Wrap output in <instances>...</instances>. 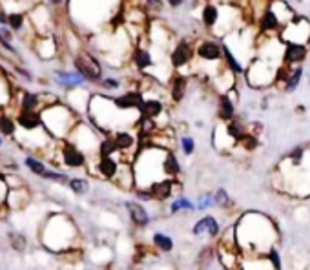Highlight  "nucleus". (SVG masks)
Listing matches in <instances>:
<instances>
[{
	"mask_svg": "<svg viewBox=\"0 0 310 270\" xmlns=\"http://www.w3.org/2000/svg\"><path fill=\"white\" fill-rule=\"evenodd\" d=\"M195 210V203H192L188 197L179 195L175 197L170 205V214H179V212H193Z\"/></svg>",
	"mask_w": 310,
	"mask_h": 270,
	"instance_id": "393cba45",
	"label": "nucleus"
},
{
	"mask_svg": "<svg viewBox=\"0 0 310 270\" xmlns=\"http://www.w3.org/2000/svg\"><path fill=\"white\" fill-rule=\"evenodd\" d=\"M235 227L237 245L243 257L248 256H265L269 250L276 249L279 239L274 221L259 212H247L239 217Z\"/></svg>",
	"mask_w": 310,
	"mask_h": 270,
	"instance_id": "f257e3e1",
	"label": "nucleus"
},
{
	"mask_svg": "<svg viewBox=\"0 0 310 270\" xmlns=\"http://www.w3.org/2000/svg\"><path fill=\"white\" fill-rule=\"evenodd\" d=\"M152 245L159 252H172L173 250V239L168 234H163V232H155L152 236Z\"/></svg>",
	"mask_w": 310,
	"mask_h": 270,
	"instance_id": "b1692460",
	"label": "nucleus"
},
{
	"mask_svg": "<svg viewBox=\"0 0 310 270\" xmlns=\"http://www.w3.org/2000/svg\"><path fill=\"white\" fill-rule=\"evenodd\" d=\"M165 103L161 101V99H155V97H145V103L141 106V110L139 113L143 115V117H148V119H159L163 113H165Z\"/></svg>",
	"mask_w": 310,
	"mask_h": 270,
	"instance_id": "a211bd4d",
	"label": "nucleus"
},
{
	"mask_svg": "<svg viewBox=\"0 0 310 270\" xmlns=\"http://www.w3.org/2000/svg\"><path fill=\"white\" fill-rule=\"evenodd\" d=\"M49 4H51V6H61L62 0H49Z\"/></svg>",
	"mask_w": 310,
	"mask_h": 270,
	"instance_id": "37998d69",
	"label": "nucleus"
},
{
	"mask_svg": "<svg viewBox=\"0 0 310 270\" xmlns=\"http://www.w3.org/2000/svg\"><path fill=\"white\" fill-rule=\"evenodd\" d=\"M150 190L153 194V201H166L175 194V190L181 192V185H177V179H161L153 183Z\"/></svg>",
	"mask_w": 310,
	"mask_h": 270,
	"instance_id": "9b49d317",
	"label": "nucleus"
},
{
	"mask_svg": "<svg viewBox=\"0 0 310 270\" xmlns=\"http://www.w3.org/2000/svg\"><path fill=\"white\" fill-rule=\"evenodd\" d=\"M307 57H309V46L289 42V44H285V49H283L281 64L290 66V68H297L307 61Z\"/></svg>",
	"mask_w": 310,
	"mask_h": 270,
	"instance_id": "0eeeda50",
	"label": "nucleus"
},
{
	"mask_svg": "<svg viewBox=\"0 0 310 270\" xmlns=\"http://www.w3.org/2000/svg\"><path fill=\"white\" fill-rule=\"evenodd\" d=\"M257 29H259V33L265 35V37H279V33H281V22H279V19L276 17V13L270 9V7H267L265 11H263L259 17H257Z\"/></svg>",
	"mask_w": 310,
	"mask_h": 270,
	"instance_id": "6e6552de",
	"label": "nucleus"
},
{
	"mask_svg": "<svg viewBox=\"0 0 310 270\" xmlns=\"http://www.w3.org/2000/svg\"><path fill=\"white\" fill-rule=\"evenodd\" d=\"M0 133L4 135H13L15 133V121L7 115H0Z\"/></svg>",
	"mask_w": 310,
	"mask_h": 270,
	"instance_id": "473e14b6",
	"label": "nucleus"
},
{
	"mask_svg": "<svg viewBox=\"0 0 310 270\" xmlns=\"http://www.w3.org/2000/svg\"><path fill=\"white\" fill-rule=\"evenodd\" d=\"M214 195H215V207L223 208V210H230V208L234 207V199L230 197V194H228L225 188L215 190Z\"/></svg>",
	"mask_w": 310,
	"mask_h": 270,
	"instance_id": "cd10ccee",
	"label": "nucleus"
},
{
	"mask_svg": "<svg viewBox=\"0 0 310 270\" xmlns=\"http://www.w3.org/2000/svg\"><path fill=\"white\" fill-rule=\"evenodd\" d=\"M193 57H195V42L188 41V39H181L173 44L168 59H170V66L173 69H183L192 64Z\"/></svg>",
	"mask_w": 310,
	"mask_h": 270,
	"instance_id": "20e7f679",
	"label": "nucleus"
},
{
	"mask_svg": "<svg viewBox=\"0 0 310 270\" xmlns=\"http://www.w3.org/2000/svg\"><path fill=\"white\" fill-rule=\"evenodd\" d=\"M215 207V195L212 192H205L199 195V199L195 201V210H207V208Z\"/></svg>",
	"mask_w": 310,
	"mask_h": 270,
	"instance_id": "c85d7f7f",
	"label": "nucleus"
},
{
	"mask_svg": "<svg viewBox=\"0 0 310 270\" xmlns=\"http://www.w3.org/2000/svg\"><path fill=\"white\" fill-rule=\"evenodd\" d=\"M39 104H41V95H39V93H29V91H26V93L22 95V101H21L22 111H37Z\"/></svg>",
	"mask_w": 310,
	"mask_h": 270,
	"instance_id": "bb28decb",
	"label": "nucleus"
},
{
	"mask_svg": "<svg viewBox=\"0 0 310 270\" xmlns=\"http://www.w3.org/2000/svg\"><path fill=\"white\" fill-rule=\"evenodd\" d=\"M143 4L148 11H161L165 6V0H143Z\"/></svg>",
	"mask_w": 310,
	"mask_h": 270,
	"instance_id": "58836bf2",
	"label": "nucleus"
},
{
	"mask_svg": "<svg viewBox=\"0 0 310 270\" xmlns=\"http://www.w3.org/2000/svg\"><path fill=\"white\" fill-rule=\"evenodd\" d=\"M301 79H303V68H301V66L292 68L289 79H287V83H285V86H283V91H287V93L296 91L297 86H299V83H301Z\"/></svg>",
	"mask_w": 310,
	"mask_h": 270,
	"instance_id": "a878e982",
	"label": "nucleus"
},
{
	"mask_svg": "<svg viewBox=\"0 0 310 270\" xmlns=\"http://www.w3.org/2000/svg\"><path fill=\"white\" fill-rule=\"evenodd\" d=\"M17 123H19L24 130L33 132L39 126H42V115L39 111H21L19 117H17Z\"/></svg>",
	"mask_w": 310,
	"mask_h": 270,
	"instance_id": "412c9836",
	"label": "nucleus"
},
{
	"mask_svg": "<svg viewBox=\"0 0 310 270\" xmlns=\"http://www.w3.org/2000/svg\"><path fill=\"white\" fill-rule=\"evenodd\" d=\"M2 177H4V175H2V173H0V179H2Z\"/></svg>",
	"mask_w": 310,
	"mask_h": 270,
	"instance_id": "a18cd8bd",
	"label": "nucleus"
},
{
	"mask_svg": "<svg viewBox=\"0 0 310 270\" xmlns=\"http://www.w3.org/2000/svg\"><path fill=\"white\" fill-rule=\"evenodd\" d=\"M179 145H181V150H183L185 155H192V153L195 152V139L190 137V135H183L179 141Z\"/></svg>",
	"mask_w": 310,
	"mask_h": 270,
	"instance_id": "f704fd0d",
	"label": "nucleus"
},
{
	"mask_svg": "<svg viewBox=\"0 0 310 270\" xmlns=\"http://www.w3.org/2000/svg\"><path fill=\"white\" fill-rule=\"evenodd\" d=\"M126 210H128V214H130V219L131 223L139 227V228H145L150 225V215L146 212V208L141 205V203H126Z\"/></svg>",
	"mask_w": 310,
	"mask_h": 270,
	"instance_id": "f3484780",
	"label": "nucleus"
},
{
	"mask_svg": "<svg viewBox=\"0 0 310 270\" xmlns=\"http://www.w3.org/2000/svg\"><path fill=\"white\" fill-rule=\"evenodd\" d=\"M0 24H2V26H6L7 24V15L4 13L2 9H0Z\"/></svg>",
	"mask_w": 310,
	"mask_h": 270,
	"instance_id": "79ce46f5",
	"label": "nucleus"
},
{
	"mask_svg": "<svg viewBox=\"0 0 310 270\" xmlns=\"http://www.w3.org/2000/svg\"><path fill=\"white\" fill-rule=\"evenodd\" d=\"M195 57L203 62H219L223 61V42L214 39H201L195 44Z\"/></svg>",
	"mask_w": 310,
	"mask_h": 270,
	"instance_id": "423d86ee",
	"label": "nucleus"
},
{
	"mask_svg": "<svg viewBox=\"0 0 310 270\" xmlns=\"http://www.w3.org/2000/svg\"><path fill=\"white\" fill-rule=\"evenodd\" d=\"M217 117L225 125L235 119V104L227 93H219V97H217Z\"/></svg>",
	"mask_w": 310,
	"mask_h": 270,
	"instance_id": "dca6fc26",
	"label": "nucleus"
},
{
	"mask_svg": "<svg viewBox=\"0 0 310 270\" xmlns=\"http://www.w3.org/2000/svg\"><path fill=\"white\" fill-rule=\"evenodd\" d=\"M101 86H103L104 90H117V88H121V81H119V79L106 77V79L101 81Z\"/></svg>",
	"mask_w": 310,
	"mask_h": 270,
	"instance_id": "4c0bfd02",
	"label": "nucleus"
},
{
	"mask_svg": "<svg viewBox=\"0 0 310 270\" xmlns=\"http://www.w3.org/2000/svg\"><path fill=\"white\" fill-rule=\"evenodd\" d=\"M225 128H227V133L230 135V139L234 141L235 145H239L243 141V137L248 133V125H245L241 119H237V117H235L234 121L227 123Z\"/></svg>",
	"mask_w": 310,
	"mask_h": 270,
	"instance_id": "4be33fe9",
	"label": "nucleus"
},
{
	"mask_svg": "<svg viewBox=\"0 0 310 270\" xmlns=\"http://www.w3.org/2000/svg\"><path fill=\"white\" fill-rule=\"evenodd\" d=\"M130 61L137 71H146V69L153 68V64H155L152 51L145 46H141V44H135V48L131 49Z\"/></svg>",
	"mask_w": 310,
	"mask_h": 270,
	"instance_id": "f8f14e48",
	"label": "nucleus"
},
{
	"mask_svg": "<svg viewBox=\"0 0 310 270\" xmlns=\"http://www.w3.org/2000/svg\"><path fill=\"white\" fill-rule=\"evenodd\" d=\"M219 232H221L219 221L215 219L214 215H203L192 228V234L195 237H210V239L219 237Z\"/></svg>",
	"mask_w": 310,
	"mask_h": 270,
	"instance_id": "9d476101",
	"label": "nucleus"
},
{
	"mask_svg": "<svg viewBox=\"0 0 310 270\" xmlns=\"http://www.w3.org/2000/svg\"><path fill=\"white\" fill-rule=\"evenodd\" d=\"M73 66H75V69L86 81H90V83H101V81H103V68H101V62H99L91 53H86V51L79 53V55L73 59Z\"/></svg>",
	"mask_w": 310,
	"mask_h": 270,
	"instance_id": "39448f33",
	"label": "nucleus"
},
{
	"mask_svg": "<svg viewBox=\"0 0 310 270\" xmlns=\"http://www.w3.org/2000/svg\"><path fill=\"white\" fill-rule=\"evenodd\" d=\"M57 79L66 88H77L86 81L79 71H57Z\"/></svg>",
	"mask_w": 310,
	"mask_h": 270,
	"instance_id": "5701e85b",
	"label": "nucleus"
},
{
	"mask_svg": "<svg viewBox=\"0 0 310 270\" xmlns=\"http://www.w3.org/2000/svg\"><path fill=\"white\" fill-rule=\"evenodd\" d=\"M168 4H170V7H173V9H177V7H181L183 4H185L186 0H166Z\"/></svg>",
	"mask_w": 310,
	"mask_h": 270,
	"instance_id": "a19ab883",
	"label": "nucleus"
},
{
	"mask_svg": "<svg viewBox=\"0 0 310 270\" xmlns=\"http://www.w3.org/2000/svg\"><path fill=\"white\" fill-rule=\"evenodd\" d=\"M163 172H165L166 179H177V175L181 173V165L177 155L173 153V150H168L163 161Z\"/></svg>",
	"mask_w": 310,
	"mask_h": 270,
	"instance_id": "aec40b11",
	"label": "nucleus"
},
{
	"mask_svg": "<svg viewBox=\"0 0 310 270\" xmlns=\"http://www.w3.org/2000/svg\"><path fill=\"white\" fill-rule=\"evenodd\" d=\"M221 9L214 2H205V6L201 7V24L205 29H214L219 24Z\"/></svg>",
	"mask_w": 310,
	"mask_h": 270,
	"instance_id": "4468645a",
	"label": "nucleus"
},
{
	"mask_svg": "<svg viewBox=\"0 0 310 270\" xmlns=\"http://www.w3.org/2000/svg\"><path fill=\"white\" fill-rule=\"evenodd\" d=\"M133 192H135L139 201H145V203L153 201V194H152V190H150V188H135Z\"/></svg>",
	"mask_w": 310,
	"mask_h": 270,
	"instance_id": "e433bc0d",
	"label": "nucleus"
},
{
	"mask_svg": "<svg viewBox=\"0 0 310 270\" xmlns=\"http://www.w3.org/2000/svg\"><path fill=\"white\" fill-rule=\"evenodd\" d=\"M7 24L15 31H21L24 26V13H7Z\"/></svg>",
	"mask_w": 310,
	"mask_h": 270,
	"instance_id": "72a5a7b5",
	"label": "nucleus"
},
{
	"mask_svg": "<svg viewBox=\"0 0 310 270\" xmlns=\"http://www.w3.org/2000/svg\"><path fill=\"white\" fill-rule=\"evenodd\" d=\"M239 146H241L243 150H247V152H254L255 148L259 146V139H257V135H254V133L248 132L245 137H243V141L239 143Z\"/></svg>",
	"mask_w": 310,
	"mask_h": 270,
	"instance_id": "7c9ffc66",
	"label": "nucleus"
},
{
	"mask_svg": "<svg viewBox=\"0 0 310 270\" xmlns=\"http://www.w3.org/2000/svg\"><path fill=\"white\" fill-rule=\"evenodd\" d=\"M44 179H51V181H61V183H69L68 175H64V173H59V172H46L44 173Z\"/></svg>",
	"mask_w": 310,
	"mask_h": 270,
	"instance_id": "ea45409f",
	"label": "nucleus"
},
{
	"mask_svg": "<svg viewBox=\"0 0 310 270\" xmlns=\"http://www.w3.org/2000/svg\"><path fill=\"white\" fill-rule=\"evenodd\" d=\"M223 62H225V68L230 69L234 75H243L245 73V66L239 62L237 55L228 48V44H225V42H223Z\"/></svg>",
	"mask_w": 310,
	"mask_h": 270,
	"instance_id": "6ab92c4d",
	"label": "nucleus"
},
{
	"mask_svg": "<svg viewBox=\"0 0 310 270\" xmlns=\"http://www.w3.org/2000/svg\"><path fill=\"white\" fill-rule=\"evenodd\" d=\"M26 166H28L35 175H41V177H44V173L48 172V170H46V165H44L42 161L35 159V157H26Z\"/></svg>",
	"mask_w": 310,
	"mask_h": 270,
	"instance_id": "c756f323",
	"label": "nucleus"
},
{
	"mask_svg": "<svg viewBox=\"0 0 310 270\" xmlns=\"http://www.w3.org/2000/svg\"><path fill=\"white\" fill-rule=\"evenodd\" d=\"M279 41H281L283 44L294 42V44H305V46H309L310 44V21L309 19H305V17H301V15H296L294 21L289 22V24L281 29Z\"/></svg>",
	"mask_w": 310,
	"mask_h": 270,
	"instance_id": "7ed1b4c3",
	"label": "nucleus"
},
{
	"mask_svg": "<svg viewBox=\"0 0 310 270\" xmlns=\"http://www.w3.org/2000/svg\"><path fill=\"white\" fill-rule=\"evenodd\" d=\"M285 2H289V4H294V2H299V0H285Z\"/></svg>",
	"mask_w": 310,
	"mask_h": 270,
	"instance_id": "c03bdc74",
	"label": "nucleus"
},
{
	"mask_svg": "<svg viewBox=\"0 0 310 270\" xmlns=\"http://www.w3.org/2000/svg\"><path fill=\"white\" fill-rule=\"evenodd\" d=\"M121 163L117 157H99L97 161V173L104 177V179H113L117 175L119 168H121Z\"/></svg>",
	"mask_w": 310,
	"mask_h": 270,
	"instance_id": "2eb2a0df",
	"label": "nucleus"
},
{
	"mask_svg": "<svg viewBox=\"0 0 310 270\" xmlns=\"http://www.w3.org/2000/svg\"><path fill=\"white\" fill-rule=\"evenodd\" d=\"M9 239H11V247L15 250H19V252H22V250L26 249V245H28L26 237L21 236V234H9Z\"/></svg>",
	"mask_w": 310,
	"mask_h": 270,
	"instance_id": "c9c22d12",
	"label": "nucleus"
},
{
	"mask_svg": "<svg viewBox=\"0 0 310 270\" xmlns=\"http://www.w3.org/2000/svg\"><path fill=\"white\" fill-rule=\"evenodd\" d=\"M62 163L68 168H83L86 166V153L83 150H79L71 141H66L61 148Z\"/></svg>",
	"mask_w": 310,
	"mask_h": 270,
	"instance_id": "1a4fd4ad",
	"label": "nucleus"
},
{
	"mask_svg": "<svg viewBox=\"0 0 310 270\" xmlns=\"http://www.w3.org/2000/svg\"><path fill=\"white\" fill-rule=\"evenodd\" d=\"M68 185L75 194H86V192H88V187H90V185H88V181L81 179V177H71Z\"/></svg>",
	"mask_w": 310,
	"mask_h": 270,
	"instance_id": "2f4dec72",
	"label": "nucleus"
},
{
	"mask_svg": "<svg viewBox=\"0 0 310 270\" xmlns=\"http://www.w3.org/2000/svg\"><path fill=\"white\" fill-rule=\"evenodd\" d=\"M276 69L270 61H265L261 57H254L248 68L245 69V75H247V83L252 88H267L276 83Z\"/></svg>",
	"mask_w": 310,
	"mask_h": 270,
	"instance_id": "f03ea898",
	"label": "nucleus"
},
{
	"mask_svg": "<svg viewBox=\"0 0 310 270\" xmlns=\"http://www.w3.org/2000/svg\"><path fill=\"white\" fill-rule=\"evenodd\" d=\"M186 90H188V77L183 75V73H175L170 79V88H168V93H170V99L172 103H181L186 95Z\"/></svg>",
	"mask_w": 310,
	"mask_h": 270,
	"instance_id": "ddd939ff",
	"label": "nucleus"
}]
</instances>
